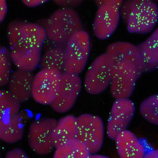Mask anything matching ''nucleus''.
<instances>
[{"label": "nucleus", "mask_w": 158, "mask_h": 158, "mask_svg": "<svg viewBox=\"0 0 158 158\" xmlns=\"http://www.w3.org/2000/svg\"><path fill=\"white\" fill-rule=\"evenodd\" d=\"M135 111L134 102L128 98L116 99L112 107L107 126V133L114 140L126 130L133 118Z\"/></svg>", "instance_id": "obj_10"}, {"label": "nucleus", "mask_w": 158, "mask_h": 158, "mask_svg": "<svg viewBox=\"0 0 158 158\" xmlns=\"http://www.w3.org/2000/svg\"><path fill=\"white\" fill-rule=\"evenodd\" d=\"M57 121L54 118H43L34 121L31 124L28 143L31 149L36 153L47 155L55 148L52 133Z\"/></svg>", "instance_id": "obj_7"}, {"label": "nucleus", "mask_w": 158, "mask_h": 158, "mask_svg": "<svg viewBox=\"0 0 158 158\" xmlns=\"http://www.w3.org/2000/svg\"><path fill=\"white\" fill-rule=\"evenodd\" d=\"M0 20L1 22L4 19L7 11V5L5 1H0Z\"/></svg>", "instance_id": "obj_29"}, {"label": "nucleus", "mask_w": 158, "mask_h": 158, "mask_svg": "<svg viewBox=\"0 0 158 158\" xmlns=\"http://www.w3.org/2000/svg\"><path fill=\"white\" fill-rule=\"evenodd\" d=\"M90 47L87 32L82 30L73 35L65 46L64 72L77 75L80 73L88 61Z\"/></svg>", "instance_id": "obj_3"}, {"label": "nucleus", "mask_w": 158, "mask_h": 158, "mask_svg": "<svg viewBox=\"0 0 158 158\" xmlns=\"http://www.w3.org/2000/svg\"><path fill=\"white\" fill-rule=\"evenodd\" d=\"M46 38L45 31L42 26L37 23L26 21L19 31L17 51L42 48Z\"/></svg>", "instance_id": "obj_14"}, {"label": "nucleus", "mask_w": 158, "mask_h": 158, "mask_svg": "<svg viewBox=\"0 0 158 158\" xmlns=\"http://www.w3.org/2000/svg\"><path fill=\"white\" fill-rule=\"evenodd\" d=\"M42 49L41 47L20 51L11 50L12 61L18 69L32 72L40 63Z\"/></svg>", "instance_id": "obj_19"}, {"label": "nucleus", "mask_w": 158, "mask_h": 158, "mask_svg": "<svg viewBox=\"0 0 158 158\" xmlns=\"http://www.w3.org/2000/svg\"><path fill=\"white\" fill-rule=\"evenodd\" d=\"M55 2L61 7L73 9V7L77 6L83 1L81 0H55Z\"/></svg>", "instance_id": "obj_27"}, {"label": "nucleus", "mask_w": 158, "mask_h": 158, "mask_svg": "<svg viewBox=\"0 0 158 158\" xmlns=\"http://www.w3.org/2000/svg\"><path fill=\"white\" fill-rule=\"evenodd\" d=\"M106 53L115 63L124 60H130L135 64L139 78L143 73L144 64L136 46L127 42L112 43L107 47Z\"/></svg>", "instance_id": "obj_13"}, {"label": "nucleus", "mask_w": 158, "mask_h": 158, "mask_svg": "<svg viewBox=\"0 0 158 158\" xmlns=\"http://www.w3.org/2000/svg\"><path fill=\"white\" fill-rule=\"evenodd\" d=\"M157 1L158 2V1Z\"/></svg>", "instance_id": "obj_33"}, {"label": "nucleus", "mask_w": 158, "mask_h": 158, "mask_svg": "<svg viewBox=\"0 0 158 158\" xmlns=\"http://www.w3.org/2000/svg\"><path fill=\"white\" fill-rule=\"evenodd\" d=\"M34 76L32 72L18 69L11 73L7 84L8 90L21 103L32 97Z\"/></svg>", "instance_id": "obj_12"}, {"label": "nucleus", "mask_w": 158, "mask_h": 158, "mask_svg": "<svg viewBox=\"0 0 158 158\" xmlns=\"http://www.w3.org/2000/svg\"><path fill=\"white\" fill-rule=\"evenodd\" d=\"M65 47H56L45 51L42 56L40 64L41 69H53L64 72Z\"/></svg>", "instance_id": "obj_20"}, {"label": "nucleus", "mask_w": 158, "mask_h": 158, "mask_svg": "<svg viewBox=\"0 0 158 158\" xmlns=\"http://www.w3.org/2000/svg\"><path fill=\"white\" fill-rule=\"evenodd\" d=\"M139 110L141 115L148 121L158 125V94L144 100L140 104Z\"/></svg>", "instance_id": "obj_23"}, {"label": "nucleus", "mask_w": 158, "mask_h": 158, "mask_svg": "<svg viewBox=\"0 0 158 158\" xmlns=\"http://www.w3.org/2000/svg\"><path fill=\"white\" fill-rule=\"evenodd\" d=\"M24 132L23 117L20 113L7 118L0 119V138L6 143L20 141Z\"/></svg>", "instance_id": "obj_17"}, {"label": "nucleus", "mask_w": 158, "mask_h": 158, "mask_svg": "<svg viewBox=\"0 0 158 158\" xmlns=\"http://www.w3.org/2000/svg\"><path fill=\"white\" fill-rule=\"evenodd\" d=\"M143 158H158V149L149 151L146 153Z\"/></svg>", "instance_id": "obj_31"}, {"label": "nucleus", "mask_w": 158, "mask_h": 158, "mask_svg": "<svg viewBox=\"0 0 158 158\" xmlns=\"http://www.w3.org/2000/svg\"><path fill=\"white\" fill-rule=\"evenodd\" d=\"M89 154L85 145L75 139L56 148L53 158H88Z\"/></svg>", "instance_id": "obj_21"}, {"label": "nucleus", "mask_w": 158, "mask_h": 158, "mask_svg": "<svg viewBox=\"0 0 158 158\" xmlns=\"http://www.w3.org/2000/svg\"><path fill=\"white\" fill-rule=\"evenodd\" d=\"M37 23L44 28L48 38L65 46L73 35L82 30L80 17L72 8L60 7Z\"/></svg>", "instance_id": "obj_1"}, {"label": "nucleus", "mask_w": 158, "mask_h": 158, "mask_svg": "<svg viewBox=\"0 0 158 158\" xmlns=\"http://www.w3.org/2000/svg\"><path fill=\"white\" fill-rule=\"evenodd\" d=\"M137 71L135 64L130 60H124L116 63L111 76L110 91L116 99L128 98L134 90Z\"/></svg>", "instance_id": "obj_4"}, {"label": "nucleus", "mask_w": 158, "mask_h": 158, "mask_svg": "<svg viewBox=\"0 0 158 158\" xmlns=\"http://www.w3.org/2000/svg\"><path fill=\"white\" fill-rule=\"evenodd\" d=\"M77 131V118L69 115L60 119L52 133L55 148L76 139Z\"/></svg>", "instance_id": "obj_18"}, {"label": "nucleus", "mask_w": 158, "mask_h": 158, "mask_svg": "<svg viewBox=\"0 0 158 158\" xmlns=\"http://www.w3.org/2000/svg\"><path fill=\"white\" fill-rule=\"evenodd\" d=\"M158 20V6L148 0H130V11L126 24L131 33L147 34L155 28Z\"/></svg>", "instance_id": "obj_2"}, {"label": "nucleus", "mask_w": 158, "mask_h": 158, "mask_svg": "<svg viewBox=\"0 0 158 158\" xmlns=\"http://www.w3.org/2000/svg\"><path fill=\"white\" fill-rule=\"evenodd\" d=\"M88 158H110L108 156L97 154L96 153L94 154H90Z\"/></svg>", "instance_id": "obj_32"}, {"label": "nucleus", "mask_w": 158, "mask_h": 158, "mask_svg": "<svg viewBox=\"0 0 158 158\" xmlns=\"http://www.w3.org/2000/svg\"><path fill=\"white\" fill-rule=\"evenodd\" d=\"M5 158H29L26 153L19 148H15L9 151Z\"/></svg>", "instance_id": "obj_26"}, {"label": "nucleus", "mask_w": 158, "mask_h": 158, "mask_svg": "<svg viewBox=\"0 0 158 158\" xmlns=\"http://www.w3.org/2000/svg\"><path fill=\"white\" fill-rule=\"evenodd\" d=\"M47 1V0H23V3L26 6L32 7L37 6Z\"/></svg>", "instance_id": "obj_30"}, {"label": "nucleus", "mask_w": 158, "mask_h": 158, "mask_svg": "<svg viewBox=\"0 0 158 158\" xmlns=\"http://www.w3.org/2000/svg\"><path fill=\"white\" fill-rule=\"evenodd\" d=\"M21 103L8 90L0 91V119L7 118L19 114Z\"/></svg>", "instance_id": "obj_22"}, {"label": "nucleus", "mask_w": 158, "mask_h": 158, "mask_svg": "<svg viewBox=\"0 0 158 158\" xmlns=\"http://www.w3.org/2000/svg\"><path fill=\"white\" fill-rule=\"evenodd\" d=\"M120 18L119 9L111 6L99 7L93 25V31L98 39L110 37L116 30Z\"/></svg>", "instance_id": "obj_11"}, {"label": "nucleus", "mask_w": 158, "mask_h": 158, "mask_svg": "<svg viewBox=\"0 0 158 158\" xmlns=\"http://www.w3.org/2000/svg\"><path fill=\"white\" fill-rule=\"evenodd\" d=\"M115 63L106 52L95 59L85 75L84 84L88 93L97 94L106 89L110 84L111 73Z\"/></svg>", "instance_id": "obj_5"}, {"label": "nucleus", "mask_w": 158, "mask_h": 158, "mask_svg": "<svg viewBox=\"0 0 158 158\" xmlns=\"http://www.w3.org/2000/svg\"><path fill=\"white\" fill-rule=\"evenodd\" d=\"M120 158H143L146 153L144 146L131 131L126 130L115 139Z\"/></svg>", "instance_id": "obj_15"}, {"label": "nucleus", "mask_w": 158, "mask_h": 158, "mask_svg": "<svg viewBox=\"0 0 158 158\" xmlns=\"http://www.w3.org/2000/svg\"><path fill=\"white\" fill-rule=\"evenodd\" d=\"M61 73L53 69H41L34 76L32 97L37 103L50 105L56 95Z\"/></svg>", "instance_id": "obj_8"}, {"label": "nucleus", "mask_w": 158, "mask_h": 158, "mask_svg": "<svg viewBox=\"0 0 158 158\" xmlns=\"http://www.w3.org/2000/svg\"><path fill=\"white\" fill-rule=\"evenodd\" d=\"M96 4L99 7L103 6H111L115 7L120 9L123 3L122 0H96Z\"/></svg>", "instance_id": "obj_28"}, {"label": "nucleus", "mask_w": 158, "mask_h": 158, "mask_svg": "<svg viewBox=\"0 0 158 158\" xmlns=\"http://www.w3.org/2000/svg\"><path fill=\"white\" fill-rule=\"evenodd\" d=\"M26 21L15 20L10 22L7 26V34L11 50L17 51L18 49V34L20 27Z\"/></svg>", "instance_id": "obj_25"}, {"label": "nucleus", "mask_w": 158, "mask_h": 158, "mask_svg": "<svg viewBox=\"0 0 158 158\" xmlns=\"http://www.w3.org/2000/svg\"><path fill=\"white\" fill-rule=\"evenodd\" d=\"M136 46L143 62V73L158 69V27L145 40Z\"/></svg>", "instance_id": "obj_16"}, {"label": "nucleus", "mask_w": 158, "mask_h": 158, "mask_svg": "<svg viewBox=\"0 0 158 158\" xmlns=\"http://www.w3.org/2000/svg\"><path fill=\"white\" fill-rule=\"evenodd\" d=\"M12 62L10 51L6 47L0 46V86L7 85L11 73Z\"/></svg>", "instance_id": "obj_24"}, {"label": "nucleus", "mask_w": 158, "mask_h": 158, "mask_svg": "<svg viewBox=\"0 0 158 158\" xmlns=\"http://www.w3.org/2000/svg\"><path fill=\"white\" fill-rule=\"evenodd\" d=\"M76 139L86 147L90 154L96 153L101 148L104 141V128L102 119L89 114L77 118Z\"/></svg>", "instance_id": "obj_6"}, {"label": "nucleus", "mask_w": 158, "mask_h": 158, "mask_svg": "<svg viewBox=\"0 0 158 158\" xmlns=\"http://www.w3.org/2000/svg\"><path fill=\"white\" fill-rule=\"evenodd\" d=\"M81 80L78 75L64 72L61 73L56 97L50 105L55 111L64 113L74 105L80 92Z\"/></svg>", "instance_id": "obj_9"}]
</instances>
